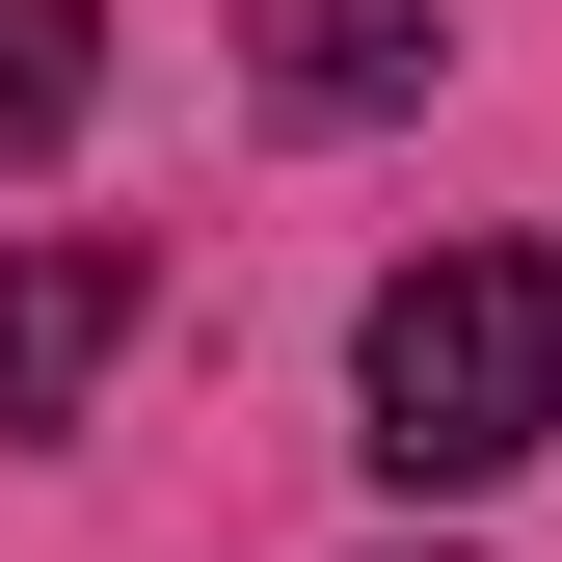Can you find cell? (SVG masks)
Returning a JSON list of instances; mask_svg holds the SVG:
<instances>
[{"mask_svg": "<svg viewBox=\"0 0 562 562\" xmlns=\"http://www.w3.org/2000/svg\"><path fill=\"white\" fill-rule=\"evenodd\" d=\"M429 0H241V81H268V134H375V108H429Z\"/></svg>", "mask_w": 562, "mask_h": 562, "instance_id": "3957f363", "label": "cell"}, {"mask_svg": "<svg viewBox=\"0 0 562 562\" xmlns=\"http://www.w3.org/2000/svg\"><path fill=\"white\" fill-rule=\"evenodd\" d=\"M81 81H108L81 0H0V161H27V134H81Z\"/></svg>", "mask_w": 562, "mask_h": 562, "instance_id": "277c9868", "label": "cell"}, {"mask_svg": "<svg viewBox=\"0 0 562 562\" xmlns=\"http://www.w3.org/2000/svg\"><path fill=\"white\" fill-rule=\"evenodd\" d=\"M134 322H161V268H134V241H27V268H0V429H81Z\"/></svg>", "mask_w": 562, "mask_h": 562, "instance_id": "7a4b0ae2", "label": "cell"}, {"mask_svg": "<svg viewBox=\"0 0 562 562\" xmlns=\"http://www.w3.org/2000/svg\"><path fill=\"white\" fill-rule=\"evenodd\" d=\"M348 402H375V482H509L536 429H562V268L536 241H429L375 322H348Z\"/></svg>", "mask_w": 562, "mask_h": 562, "instance_id": "6da1fadb", "label": "cell"}]
</instances>
